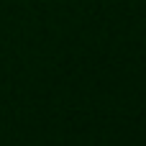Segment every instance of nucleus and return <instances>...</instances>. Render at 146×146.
<instances>
[]
</instances>
